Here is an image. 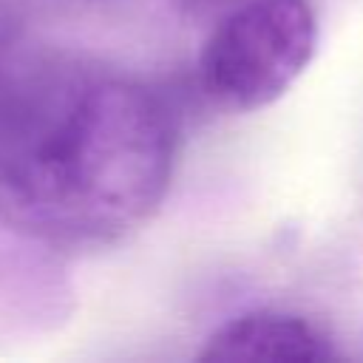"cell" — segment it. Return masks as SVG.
I'll use <instances>...</instances> for the list:
<instances>
[{
	"instance_id": "1",
	"label": "cell",
	"mask_w": 363,
	"mask_h": 363,
	"mask_svg": "<svg viewBox=\"0 0 363 363\" xmlns=\"http://www.w3.org/2000/svg\"><path fill=\"white\" fill-rule=\"evenodd\" d=\"M167 105L142 82L60 54L0 57V224L48 244H105L164 199Z\"/></svg>"
},
{
	"instance_id": "2",
	"label": "cell",
	"mask_w": 363,
	"mask_h": 363,
	"mask_svg": "<svg viewBox=\"0 0 363 363\" xmlns=\"http://www.w3.org/2000/svg\"><path fill=\"white\" fill-rule=\"evenodd\" d=\"M315 51L318 17L306 0H247L207 34L199 82L227 111H261L298 82Z\"/></svg>"
},
{
	"instance_id": "3",
	"label": "cell",
	"mask_w": 363,
	"mask_h": 363,
	"mask_svg": "<svg viewBox=\"0 0 363 363\" xmlns=\"http://www.w3.org/2000/svg\"><path fill=\"white\" fill-rule=\"evenodd\" d=\"M201 360H298L315 363L332 357L326 337L301 315L247 312L221 323L204 343Z\"/></svg>"
}]
</instances>
